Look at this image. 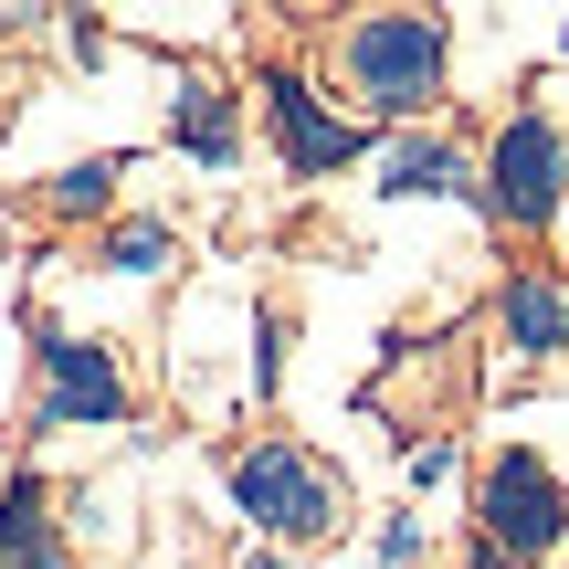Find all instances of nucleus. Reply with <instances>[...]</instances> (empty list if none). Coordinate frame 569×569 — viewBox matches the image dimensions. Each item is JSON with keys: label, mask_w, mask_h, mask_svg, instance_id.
Returning a JSON list of instances; mask_svg holds the SVG:
<instances>
[{"label": "nucleus", "mask_w": 569, "mask_h": 569, "mask_svg": "<svg viewBox=\"0 0 569 569\" xmlns=\"http://www.w3.org/2000/svg\"><path fill=\"white\" fill-rule=\"evenodd\" d=\"M496 317H507V348H528V359L569 348V296H559L549 274H517L507 296H496Z\"/></svg>", "instance_id": "10"}, {"label": "nucleus", "mask_w": 569, "mask_h": 569, "mask_svg": "<svg viewBox=\"0 0 569 569\" xmlns=\"http://www.w3.org/2000/svg\"><path fill=\"white\" fill-rule=\"evenodd\" d=\"M127 422V369L96 338H42V432H106Z\"/></svg>", "instance_id": "5"}, {"label": "nucleus", "mask_w": 569, "mask_h": 569, "mask_svg": "<svg viewBox=\"0 0 569 569\" xmlns=\"http://www.w3.org/2000/svg\"><path fill=\"white\" fill-rule=\"evenodd\" d=\"M380 190H443V201H486V169H475L453 138H390Z\"/></svg>", "instance_id": "8"}, {"label": "nucleus", "mask_w": 569, "mask_h": 569, "mask_svg": "<svg viewBox=\"0 0 569 569\" xmlns=\"http://www.w3.org/2000/svg\"><path fill=\"white\" fill-rule=\"evenodd\" d=\"M232 507H243L274 549H317V538L348 528L338 475H327L306 443H243V453H232Z\"/></svg>", "instance_id": "2"}, {"label": "nucleus", "mask_w": 569, "mask_h": 569, "mask_svg": "<svg viewBox=\"0 0 569 569\" xmlns=\"http://www.w3.org/2000/svg\"><path fill=\"white\" fill-rule=\"evenodd\" d=\"M106 201H117V159H74L53 180V211H106Z\"/></svg>", "instance_id": "12"}, {"label": "nucleus", "mask_w": 569, "mask_h": 569, "mask_svg": "<svg viewBox=\"0 0 569 569\" xmlns=\"http://www.w3.org/2000/svg\"><path fill=\"white\" fill-rule=\"evenodd\" d=\"M0 569H74L63 559V528H53V486L32 465L0 486Z\"/></svg>", "instance_id": "7"}, {"label": "nucleus", "mask_w": 569, "mask_h": 569, "mask_svg": "<svg viewBox=\"0 0 569 569\" xmlns=\"http://www.w3.org/2000/svg\"><path fill=\"white\" fill-rule=\"evenodd\" d=\"M169 138H180L201 169H232V159H243V117H232L222 84H180V106H169Z\"/></svg>", "instance_id": "9"}, {"label": "nucleus", "mask_w": 569, "mask_h": 569, "mask_svg": "<svg viewBox=\"0 0 569 569\" xmlns=\"http://www.w3.org/2000/svg\"><path fill=\"white\" fill-rule=\"evenodd\" d=\"M243 569H306V559H284V549H253V559H243Z\"/></svg>", "instance_id": "14"}, {"label": "nucleus", "mask_w": 569, "mask_h": 569, "mask_svg": "<svg viewBox=\"0 0 569 569\" xmlns=\"http://www.w3.org/2000/svg\"><path fill=\"white\" fill-rule=\"evenodd\" d=\"M380 559H390V569H401V559H422V528H411V517H390V528H380Z\"/></svg>", "instance_id": "13"}, {"label": "nucleus", "mask_w": 569, "mask_h": 569, "mask_svg": "<svg viewBox=\"0 0 569 569\" xmlns=\"http://www.w3.org/2000/svg\"><path fill=\"white\" fill-rule=\"evenodd\" d=\"M338 74L348 96H369V117H432L453 74V32L432 11H359L338 32Z\"/></svg>", "instance_id": "1"}, {"label": "nucleus", "mask_w": 569, "mask_h": 569, "mask_svg": "<svg viewBox=\"0 0 569 569\" xmlns=\"http://www.w3.org/2000/svg\"><path fill=\"white\" fill-rule=\"evenodd\" d=\"M264 117H274V148H284V169H296V180H327V169H348L369 148V127L359 117H327L317 96H306V74H264Z\"/></svg>", "instance_id": "6"}, {"label": "nucleus", "mask_w": 569, "mask_h": 569, "mask_svg": "<svg viewBox=\"0 0 569 569\" xmlns=\"http://www.w3.org/2000/svg\"><path fill=\"white\" fill-rule=\"evenodd\" d=\"M559 201H569V148H559V127L538 106H517L496 127V148H486V211L538 232V222H559Z\"/></svg>", "instance_id": "4"}, {"label": "nucleus", "mask_w": 569, "mask_h": 569, "mask_svg": "<svg viewBox=\"0 0 569 569\" xmlns=\"http://www.w3.org/2000/svg\"><path fill=\"white\" fill-rule=\"evenodd\" d=\"M475 528H486V549L496 559H517V569H538L569 538V486H559V465L549 453H496L486 465V486H475Z\"/></svg>", "instance_id": "3"}, {"label": "nucleus", "mask_w": 569, "mask_h": 569, "mask_svg": "<svg viewBox=\"0 0 569 569\" xmlns=\"http://www.w3.org/2000/svg\"><path fill=\"white\" fill-rule=\"evenodd\" d=\"M465 569H517V559H496V549H475V559H465Z\"/></svg>", "instance_id": "15"}, {"label": "nucleus", "mask_w": 569, "mask_h": 569, "mask_svg": "<svg viewBox=\"0 0 569 569\" xmlns=\"http://www.w3.org/2000/svg\"><path fill=\"white\" fill-rule=\"evenodd\" d=\"M106 264L117 274H159L169 264V222H117L106 232Z\"/></svg>", "instance_id": "11"}]
</instances>
